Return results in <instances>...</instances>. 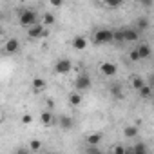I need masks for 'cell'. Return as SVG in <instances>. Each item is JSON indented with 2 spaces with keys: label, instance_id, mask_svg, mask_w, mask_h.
Wrapping results in <instances>:
<instances>
[{
  "label": "cell",
  "instance_id": "cell-1",
  "mask_svg": "<svg viewBox=\"0 0 154 154\" xmlns=\"http://www.w3.org/2000/svg\"><path fill=\"white\" fill-rule=\"evenodd\" d=\"M18 22H20L22 27H29V26H33L35 22H38V17H36L35 11H31V9H24V11L20 13Z\"/></svg>",
  "mask_w": 154,
  "mask_h": 154
},
{
  "label": "cell",
  "instance_id": "cell-2",
  "mask_svg": "<svg viewBox=\"0 0 154 154\" xmlns=\"http://www.w3.org/2000/svg\"><path fill=\"white\" fill-rule=\"evenodd\" d=\"M45 26L44 24H38V22H35L33 26H29L27 27V36L31 38V40H36V38H42V36H45L47 33H45V29H44Z\"/></svg>",
  "mask_w": 154,
  "mask_h": 154
},
{
  "label": "cell",
  "instance_id": "cell-3",
  "mask_svg": "<svg viewBox=\"0 0 154 154\" xmlns=\"http://www.w3.org/2000/svg\"><path fill=\"white\" fill-rule=\"evenodd\" d=\"M96 44H111L112 42V29H98L94 33Z\"/></svg>",
  "mask_w": 154,
  "mask_h": 154
},
{
  "label": "cell",
  "instance_id": "cell-4",
  "mask_svg": "<svg viewBox=\"0 0 154 154\" xmlns=\"http://www.w3.org/2000/svg\"><path fill=\"white\" fill-rule=\"evenodd\" d=\"M74 87H76V91H80V93L87 91L91 87V78L87 74H80L78 78H76V82H74Z\"/></svg>",
  "mask_w": 154,
  "mask_h": 154
},
{
  "label": "cell",
  "instance_id": "cell-5",
  "mask_svg": "<svg viewBox=\"0 0 154 154\" xmlns=\"http://www.w3.org/2000/svg\"><path fill=\"white\" fill-rule=\"evenodd\" d=\"M71 69H72V63H71V60H67V58H62V60H58V62L54 63V71H56L58 74H67Z\"/></svg>",
  "mask_w": 154,
  "mask_h": 154
},
{
  "label": "cell",
  "instance_id": "cell-6",
  "mask_svg": "<svg viewBox=\"0 0 154 154\" xmlns=\"http://www.w3.org/2000/svg\"><path fill=\"white\" fill-rule=\"evenodd\" d=\"M122 33H123V40L125 42H138L140 40V31L138 29L125 27V29H122Z\"/></svg>",
  "mask_w": 154,
  "mask_h": 154
},
{
  "label": "cell",
  "instance_id": "cell-7",
  "mask_svg": "<svg viewBox=\"0 0 154 154\" xmlns=\"http://www.w3.org/2000/svg\"><path fill=\"white\" fill-rule=\"evenodd\" d=\"M100 71H102V74H105V76H114L116 72H118V67L112 63V62H103L102 65H100Z\"/></svg>",
  "mask_w": 154,
  "mask_h": 154
},
{
  "label": "cell",
  "instance_id": "cell-8",
  "mask_svg": "<svg viewBox=\"0 0 154 154\" xmlns=\"http://www.w3.org/2000/svg\"><path fill=\"white\" fill-rule=\"evenodd\" d=\"M4 49H6L8 54H15V53L20 49V42H18L17 38H9V40L6 42V47H4Z\"/></svg>",
  "mask_w": 154,
  "mask_h": 154
},
{
  "label": "cell",
  "instance_id": "cell-9",
  "mask_svg": "<svg viewBox=\"0 0 154 154\" xmlns=\"http://www.w3.org/2000/svg\"><path fill=\"white\" fill-rule=\"evenodd\" d=\"M40 122L45 125V127H49V125H54L56 122H54V116H53V111H44L42 114H40Z\"/></svg>",
  "mask_w": 154,
  "mask_h": 154
},
{
  "label": "cell",
  "instance_id": "cell-10",
  "mask_svg": "<svg viewBox=\"0 0 154 154\" xmlns=\"http://www.w3.org/2000/svg\"><path fill=\"white\" fill-rule=\"evenodd\" d=\"M82 100H84V96H82V93H80V91H74V93H71V94H69V103H71L72 107L82 105Z\"/></svg>",
  "mask_w": 154,
  "mask_h": 154
},
{
  "label": "cell",
  "instance_id": "cell-11",
  "mask_svg": "<svg viewBox=\"0 0 154 154\" xmlns=\"http://www.w3.org/2000/svg\"><path fill=\"white\" fill-rule=\"evenodd\" d=\"M72 47L76 51H84L87 47V38H84V36H74L72 38Z\"/></svg>",
  "mask_w": 154,
  "mask_h": 154
},
{
  "label": "cell",
  "instance_id": "cell-12",
  "mask_svg": "<svg viewBox=\"0 0 154 154\" xmlns=\"http://www.w3.org/2000/svg\"><path fill=\"white\" fill-rule=\"evenodd\" d=\"M136 47H138L140 60H145V58H149V56H150V53H152L150 45H147V44H140V45H136Z\"/></svg>",
  "mask_w": 154,
  "mask_h": 154
},
{
  "label": "cell",
  "instance_id": "cell-13",
  "mask_svg": "<svg viewBox=\"0 0 154 154\" xmlns=\"http://www.w3.org/2000/svg\"><path fill=\"white\" fill-rule=\"evenodd\" d=\"M58 125H60V129L67 131V129H71V127L74 125V122H72L71 116H60V118H58Z\"/></svg>",
  "mask_w": 154,
  "mask_h": 154
},
{
  "label": "cell",
  "instance_id": "cell-14",
  "mask_svg": "<svg viewBox=\"0 0 154 154\" xmlns=\"http://www.w3.org/2000/svg\"><path fill=\"white\" fill-rule=\"evenodd\" d=\"M45 85H47V84H45L44 78H35V80H33V91H35V93H42V91L45 89Z\"/></svg>",
  "mask_w": 154,
  "mask_h": 154
},
{
  "label": "cell",
  "instance_id": "cell-15",
  "mask_svg": "<svg viewBox=\"0 0 154 154\" xmlns=\"http://www.w3.org/2000/svg\"><path fill=\"white\" fill-rule=\"evenodd\" d=\"M138 93H140V96H141L143 100H147V98H150V94H152V87L147 85V84H143V85L138 89Z\"/></svg>",
  "mask_w": 154,
  "mask_h": 154
},
{
  "label": "cell",
  "instance_id": "cell-16",
  "mask_svg": "<svg viewBox=\"0 0 154 154\" xmlns=\"http://www.w3.org/2000/svg\"><path fill=\"white\" fill-rule=\"evenodd\" d=\"M123 134H125V138H136L138 136V127L136 125H127L123 129Z\"/></svg>",
  "mask_w": 154,
  "mask_h": 154
},
{
  "label": "cell",
  "instance_id": "cell-17",
  "mask_svg": "<svg viewBox=\"0 0 154 154\" xmlns=\"http://www.w3.org/2000/svg\"><path fill=\"white\" fill-rule=\"evenodd\" d=\"M85 140H87L89 145H98V143L102 141V134H100V132H93V134H89Z\"/></svg>",
  "mask_w": 154,
  "mask_h": 154
},
{
  "label": "cell",
  "instance_id": "cell-18",
  "mask_svg": "<svg viewBox=\"0 0 154 154\" xmlns=\"http://www.w3.org/2000/svg\"><path fill=\"white\" fill-rule=\"evenodd\" d=\"M131 152H132V154H147V145H145L143 141H140V143H136V145L132 147Z\"/></svg>",
  "mask_w": 154,
  "mask_h": 154
},
{
  "label": "cell",
  "instance_id": "cell-19",
  "mask_svg": "<svg viewBox=\"0 0 154 154\" xmlns=\"http://www.w3.org/2000/svg\"><path fill=\"white\" fill-rule=\"evenodd\" d=\"M149 18H145V17H141V18H138L136 20V27L140 29V31H145V29H149Z\"/></svg>",
  "mask_w": 154,
  "mask_h": 154
},
{
  "label": "cell",
  "instance_id": "cell-20",
  "mask_svg": "<svg viewBox=\"0 0 154 154\" xmlns=\"http://www.w3.org/2000/svg\"><path fill=\"white\" fill-rule=\"evenodd\" d=\"M111 94H112L116 100H122V98H123V93H122V87H120V85H112V87H111Z\"/></svg>",
  "mask_w": 154,
  "mask_h": 154
},
{
  "label": "cell",
  "instance_id": "cell-21",
  "mask_svg": "<svg viewBox=\"0 0 154 154\" xmlns=\"http://www.w3.org/2000/svg\"><path fill=\"white\" fill-rule=\"evenodd\" d=\"M143 84H145V82H143V80L140 78V76H134V78L131 80V85H132V89H136V91H138V89H140V87H141Z\"/></svg>",
  "mask_w": 154,
  "mask_h": 154
},
{
  "label": "cell",
  "instance_id": "cell-22",
  "mask_svg": "<svg viewBox=\"0 0 154 154\" xmlns=\"http://www.w3.org/2000/svg\"><path fill=\"white\" fill-rule=\"evenodd\" d=\"M112 42H118V44H123V42H125L122 29H120V31H112Z\"/></svg>",
  "mask_w": 154,
  "mask_h": 154
},
{
  "label": "cell",
  "instance_id": "cell-23",
  "mask_svg": "<svg viewBox=\"0 0 154 154\" xmlns=\"http://www.w3.org/2000/svg\"><path fill=\"white\" fill-rule=\"evenodd\" d=\"M29 149H31L33 152H38V150L42 149V141H40V140H31V143H29Z\"/></svg>",
  "mask_w": 154,
  "mask_h": 154
},
{
  "label": "cell",
  "instance_id": "cell-24",
  "mask_svg": "<svg viewBox=\"0 0 154 154\" xmlns=\"http://www.w3.org/2000/svg\"><path fill=\"white\" fill-rule=\"evenodd\" d=\"M42 24H44V26H53V24H54V17H53L51 13H45V15H44V22H42Z\"/></svg>",
  "mask_w": 154,
  "mask_h": 154
},
{
  "label": "cell",
  "instance_id": "cell-25",
  "mask_svg": "<svg viewBox=\"0 0 154 154\" xmlns=\"http://www.w3.org/2000/svg\"><path fill=\"white\" fill-rule=\"evenodd\" d=\"M129 58H131L132 62H140V54H138V47H132V49H131V53H129Z\"/></svg>",
  "mask_w": 154,
  "mask_h": 154
},
{
  "label": "cell",
  "instance_id": "cell-26",
  "mask_svg": "<svg viewBox=\"0 0 154 154\" xmlns=\"http://www.w3.org/2000/svg\"><path fill=\"white\" fill-rule=\"evenodd\" d=\"M112 154H127V149L122 147V145H116V147L112 149Z\"/></svg>",
  "mask_w": 154,
  "mask_h": 154
},
{
  "label": "cell",
  "instance_id": "cell-27",
  "mask_svg": "<svg viewBox=\"0 0 154 154\" xmlns=\"http://www.w3.org/2000/svg\"><path fill=\"white\" fill-rule=\"evenodd\" d=\"M103 2H105V4H107L109 8H118V6L122 4L120 0H103Z\"/></svg>",
  "mask_w": 154,
  "mask_h": 154
},
{
  "label": "cell",
  "instance_id": "cell-28",
  "mask_svg": "<svg viewBox=\"0 0 154 154\" xmlns=\"http://www.w3.org/2000/svg\"><path fill=\"white\" fill-rule=\"evenodd\" d=\"M140 4H141L143 8L150 9V8H152V4H154V0H140Z\"/></svg>",
  "mask_w": 154,
  "mask_h": 154
},
{
  "label": "cell",
  "instance_id": "cell-29",
  "mask_svg": "<svg viewBox=\"0 0 154 154\" xmlns=\"http://www.w3.org/2000/svg\"><path fill=\"white\" fill-rule=\"evenodd\" d=\"M22 123H24V125H31V123H33V118H31L29 114H24V116H22Z\"/></svg>",
  "mask_w": 154,
  "mask_h": 154
},
{
  "label": "cell",
  "instance_id": "cell-30",
  "mask_svg": "<svg viewBox=\"0 0 154 154\" xmlns=\"http://www.w3.org/2000/svg\"><path fill=\"white\" fill-rule=\"evenodd\" d=\"M87 152H89V154H100V149H98V145H89Z\"/></svg>",
  "mask_w": 154,
  "mask_h": 154
},
{
  "label": "cell",
  "instance_id": "cell-31",
  "mask_svg": "<svg viewBox=\"0 0 154 154\" xmlns=\"http://www.w3.org/2000/svg\"><path fill=\"white\" fill-rule=\"evenodd\" d=\"M47 2H49L53 8H60V6L63 4V0H47Z\"/></svg>",
  "mask_w": 154,
  "mask_h": 154
},
{
  "label": "cell",
  "instance_id": "cell-32",
  "mask_svg": "<svg viewBox=\"0 0 154 154\" xmlns=\"http://www.w3.org/2000/svg\"><path fill=\"white\" fill-rule=\"evenodd\" d=\"M47 107L53 109V107H54V102H53V100H47Z\"/></svg>",
  "mask_w": 154,
  "mask_h": 154
},
{
  "label": "cell",
  "instance_id": "cell-33",
  "mask_svg": "<svg viewBox=\"0 0 154 154\" xmlns=\"http://www.w3.org/2000/svg\"><path fill=\"white\" fill-rule=\"evenodd\" d=\"M120 2H122V4H123V2H129V0H120Z\"/></svg>",
  "mask_w": 154,
  "mask_h": 154
}]
</instances>
